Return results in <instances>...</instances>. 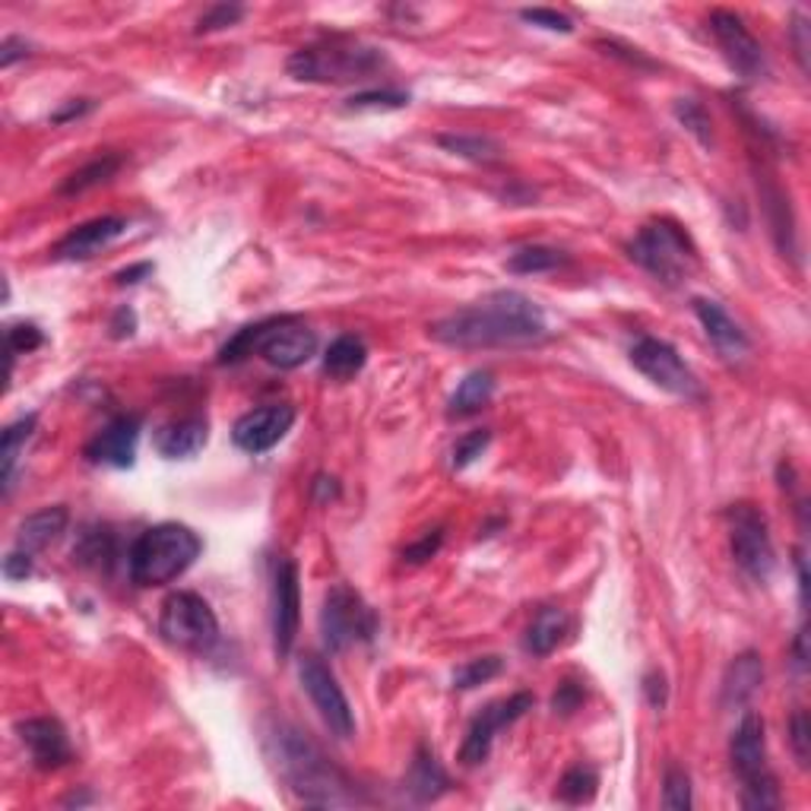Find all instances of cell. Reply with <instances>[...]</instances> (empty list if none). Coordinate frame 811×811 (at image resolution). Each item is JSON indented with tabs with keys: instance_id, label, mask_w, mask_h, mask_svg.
<instances>
[{
	"instance_id": "cell-5",
	"label": "cell",
	"mask_w": 811,
	"mask_h": 811,
	"mask_svg": "<svg viewBox=\"0 0 811 811\" xmlns=\"http://www.w3.org/2000/svg\"><path fill=\"white\" fill-rule=\"evenodd\" d=\"M729 761L742 783V805L748 811L780 809V790L777 777L768 768V739H764V720L758 713H746L742 723L736 726L729 742Z\"/></svg>"
},
{
	"instance_id": "cell-9",
	"label": "cell",
	"mask_w": 811,
	"mask_h": 811,
	"mask_svg": "<svg viewBox=\"0 0 811 811\" xmlns=\"http://www.w3.org/2000/svg\"><path fill=\"white\" fill-rule=\"evenodd\" d=\"M321 635L330 653H343L377 635V615L349 584H333L321 609Z\"/></svg>"
},
{
	"instance_id": "cell-27",
	"label": "cell",
	"mask_w": 811,
	"mask_h": 811,
	"mask_svg": "<svg viewBox=\"0 0 811 811\" xmlns=\"http://www.w3.org/2000/svg\"><path fill=\"white\" fill-rule=\"evenodd\" d=\"M495 396V377L488 372H473L460 381V387L450 396V406H447V416L450 418H466L483 413L485 406L491 403Z\"/></svg>"
},
{
	"instance_id": "cell-19",
	"label": "cell",
	"mask_w": 811,
	"mask_h": 811,
	"mask_svg": "<svg viewBox=\"0 0 811 811\" xmlns=\"http://www.w3.org/2000/svg\"><path fill=\"white\" fill-rule=\"evenodd\" d=\"M136 444H140V418L121 416L109 422L95 438L87 444L89 463H102L114 469H131L136 463Z\"/></svg>"
},
{
	"instance_id": "cell-12",
	"label": "cell",
	"mask_w": 811,
	"mask_h": 811,
	"mask_svg": "<svg viewBox=\"0 0 811 811\" xmlns=\"http://www.w3.org/2000/svg\"><path fill=\"white\" fill-rule=\"evenodd\" d=\"M298 679L307 698L314 703V710L321 713V720L327 726L336 739H352L355 736V713H352L349 698L343 695L336 676L330 672V666L321 657H302L298 662Z\"/></svg>"
},
{
	"instance_id": "cell-40",
	"label": "cell",
	"mask_w": 811,
	"mask_h": 811,
	"mask_svg": "<svg viewBox=\"0 0 811 811\" xmlns=\"http://www.w3.org/2000/svg\"><path fill=\"white\" fill-rule=\"evenodd\" d=\"M488 440H491V432H485V428H476V432L463 435L454 444V469H466V466H473V463L479 460L485 454V447H488Z\"/></svg>"
},
{
	"instance_id": "cell-37",
	"label": "cell",
	"mask_w": 811,
	"mask_h": 811,
	"mask_svg": "<svg viewBox=\"0 0 811 811\" xmlns=\"http://www.w3.org/2000/svg\"><path fill=\"white\" fill-rule=\"evenodd\" d=\"M676 118L685 124V131L695 133L698 143L710 146L713 143V124H710V114L703 109L698 99H676Z\"/></svg>"
},
{
	"instance_id": "cell-49",
	"label": "cell",
	"mask_w": 811,
	"mask_h": 811,
	"mask_svg": "<svg viewBox=\"0 0 811 811\" xmlns=\"http://www.w3.org/2000/svg\"><path fill=\"white\" fill-rule=\"evenodd\" d=\"M599 48H606V54H612V58H625L628 64L635 67H653V61H647L637 48H625V44L618 42H599Z\"/></svg>"
},
{
	"instance_id": "cell-15",
	"label": "cell",
	"mask_w": 811,
	"mask_h": 811,
	"mask_svg": "<svg viewBox=\"0 0 811 811\" xmlns=\"http://www.w3.org/2000/svg\"><path fill=\"white\" fill-rule=\"evenodd\" d=\"M710 32H713V39L720 44L723 58L736 73H742L746 80H758V77L768 73L764 48L748 32L742 17H736L729 10H713L710 13Z\"/></svg>"
},
{
	"instance_id": "cell-2",
	"label": "cell",
	"mask_w": 811,
	"mask_h": 811,
	"mask_svg": "<svg viewBox=\"0 0 811 811\" xmlns=\"http://www.w3.org/2000/svg\"><path fill=\"white\" fill-rule=\"evenodd\" d=\"M270 751L273 761L283 773V780L298 792L307 805H321V809H346V805H362L365 799L349 783V777L330 761L321 748L307 739L305 732L292 729V726H276L270 732Z\"/></svg>"
},
{
	"instance_id": "cell-46",
	"label": "cell",
	"mask_w": 811,
	"mask_h": 811,
	"mask_svg": "<svg viewBox=\"0 0 811 811\" xmlns=\"http://www.w3.org/2000/svg\"><path fill=\"white\" fill-rule=\"evenodd\" d=\"M32 574V555L22 551V548H13L7 558H3V577L7 580H26Z\"/></svg>"
},
{
	"instance_id": "cell-21",
	"label": "cell",
	"mask_w": 811,
	"mask_h": 811,
	"mask_svg": "<svg viewBox=\"0 0 811 811\" xmlns=\"http://www.w3.org/2000/svg\"><path fill=\"white\" fill-rule=\"evenodd\" d=\"M210 440V422L203 416H184L175 422H165L155 432V450L165 460H191Z\"/></svg>"
},
{
	"instance_id": "cell-4",
	"label": "cell",
	"mask_w": 811,
	"mask_h": 811,
	"mask_svg": "<svg viewBox=\"0 0 811 811\" xmlns=\"http://www.w3.org/2000/svg\"><path fill=\"white\" fill-rule=\"evenodd\" d=\"M200 536L184 524H155L131 546V580L136 587H165L200 558Z\"/></svg>"
},
{
	"instance_id": "cell-8",
	"label": "cell",
	"mask_w": 811,
	"mask_h": 811,
	"mask_svg": "<svg viewBox=\"0 0 811 811\" xmlns=\"http://www.w3.org/2000/svg\"><path fill=\"white\" fill-rule=\"evenodd\" d=\"M159 635L165 637L172 647L206 653L220 640V618L203 596L191 590H178L162 602Z\"/></svg>"
},
{
	"instance_id": "cell-30",
	"label": "cell",
	"mask_w": 811,
	"mask_h": 811,
	"mask_svg": "<svg viewBox=\"0 0 811 811\" xmlns=\"http://www.w3.org/2000/svg\"><path fill=\"white\" fill-rule=\"evenodd\" d=\"M438 143L447 153L469 159V162H479V165H491V162L501 159V146L495 140H488V136H479V133H440Z\"/></svg>"
},
{
	"instance_id": "cell-53",
	"label": "cell",
	"mask_w": 811,
	"mask_h": 811,
	"mask_svg": "<svg viewBox=\"0 0 811 811\" xmlns=\"http://www.w3.org/2000/svg\"><path fill=\"white\" fill-rule=\"evenodd\" d=\"M153 273V264H136V266H128V270H121L114 280H118V285H133V283H140L143 276H150Z\"/></svg>"
},
{
	"instance_id": "cell-50",
	"label": "cell",
	"mask_w": 811,
	"mask_h": 811,
	"mask_svg": "<svg viewBox=\"0 0 811 811\" xmlns=\"http://www.w3.org/2000/svg\"><path fill=\"white\" fill-rule=\"evenodd\" d=\"M133 330H136L133 311L131 307H121V311L111 317V336H114V339H124V336H133Z\"/></svg>"
},
{
	"instance_id": "cell-43",
	"label": "cell",
	"mask_w": 811,
	"mask_h": 811,
	"mask_svg": "<svg viewBox=\"0 0 811 811\" xmlns=\"http://www.w3.org/2000/svg\"><path fill=\"white\" fill-rule=\"evenodd\" d=\"M520 20L533 22V26H539V29H548V32H561V36L574 32V22H570L565 13L548 10V7H529V10H520Z\"/></svg>"
},
{
	"instance_id": "cell-6",
	"label": "cell",
	"mask_w": 811,
	"mask_h": 811,
	"mask_svg": "<svg viewBox=\"0 0 811 811\" xmlns=\"http://www.w3.org/2000/svg\"><path fill=\"white\" fill-rule=\"evenodd\" d=\"M387 58L368 44H307L288 58V73L302 83H352L368 80Z\"/></svg>"
},
{
	"instance_id": "cell-22",
	"label": "cell",
	"mask_w": 811,
	"mask_h": 811,
	"mask_svg": "<svg viewBox=\"0 0 811 811\" xmlns=\"http://www.w3.org/2000/svg\"><path fill=\"white\" fill-rule=\"evenodd\" d=\"M67 524H70V510H67L64 505L42 507V510L29 514V517L20 524L17 548L29 551V555H36V551H42V548H48L51 543H58V539L64 536Z\"/></svg>"
},
{
	"instance_id": "cell-42",
	"label": "cell",
	"mask_w": 811,
	"mask_h": 811,
	"mask_svg": "<svg viewBox=\"0 0 811 811\" xmlns=\"http://www.w3.org/2000/svg\"><path fill=\"white\" fill-rule=\"evenodd\" d=\"M42 343V330L36 327V324H13V327L7 330V352H10V358L13 355H29V352L39 349Z\"/></svg>"
},
{
	"instance_id": "cell-20",
	"label": "cell",
	"mask_w": 811,
	"mask_h": 811,
	"mask_svg": "<svg viewBox=\"0 0 811 811\" xmlns=\"http://www.w3.org/2000/svg\"><path fill=\"white\" fill-rule=\"evenodd\" d=\"M691 307H695V314H698V321H701L707 339L713 343V349L720 352L723 358L736 362V358H742V355L751 349L746 330L729 317V311H726L720 302H713V298H695Z\"/></svg>"
},
{
	"instance_id": "cell-11",
	"label": "cell",
	"mask_w": 811,
	"mask_h": 811,
	"mask_svg": "<svg viewBox=\"0 0 811 811\" xmlns=\"http://www.w3.org/2000/svg\"><path fill=\"white\" fill-rule=\"evenodd\" d=\"M631 365L643 374L659 391L679 396V399H703V387L698 374L685 365L679 349L657 336H640L631 346Z\"/></svg>"
},
{
	"instance_id": "cell-28",
	"label": "cell",
	"mask_w": 811,
	"mask_h": 811,
	"mask_svg": "<svg viewBox=\"0 0 811 811\" xmlns=\"http://www.w3.org/2000/svg\"><path fill=\"white\" fill-rule=\"evenodd\" d=\"M36 425H39V418L26 416L20 422H13V425H7V432L0 438V485H3V495H10V488H13L17 463H20L26 444L36 435Z\"/></svg>"
},
{
	"instance_id": "cell-39",
	"label": "cell",
	"mask_w": 811,
	"mask_h": 811,
	"mask_svg": "<svg viewBox=\"0 0 811 811\" xmlns=\"http://www.w3.org/2000/svg\"><path fill=\"white\" fill-rule=\"evenodd\" d=\"M409 105V95L406 92H394V89H381V92H358L349 99V109L368 111V109H406Z\"/></svg>"
},
{
	"instance_id": "cell-32",
	"label": "cell",
	"mask_w": 811,
	"mask_h": 811,
	"mask_svg": "<svg viewBox=\"0 0 811 811\" xmlns=\"http://www.w3.org/2000/svg\"><path fill=\"white\" fill-rule=\"evenodd\" d=\"M565 254L555 251V247H543V244H533V247H520L507 257V270L517 273V276H536V273H551L558 266H565Z\"/></svg>"
},
{
	"instance_id": "cell-41",
	"label": "cell",
	"mask_w": 811,
	"mask_h": 811,
	"mask_svg": "<svg viewBox=\"0 0 811 811\" xmlns=\"http://www.w3.org/2000/svg\"><path fill=\"white\" fill-rule=\"evenodd\" d=\"M790 746H792V754H795V761H799L802 768H809V761H811V723H809V713H805V710H795V713H792Z\"/></svg>"
},
{
	"instance_id": "cell-52",
	"label": "cell",
	"mask_w": 811,
	"mask_h": 811,
	"mask_svg": "<svg viewBox=\"0 0 811 811\" xmlns=\"http://www.w3.org/2000/svg\"><path fill=\"white\" fill-rule=\"evenodd\" d=\"M87 111H92V102H89V99H73L67 109L54 111L51 121H54V124H67V121H73V118H83Z\"/></svg>"
},
{
	"instance_id": "cell-26",
	"label": "cell",
	"mask_w": 811,
	"mask_h": 811,
	"mask_svg": "<svg viewBox=\"0 0 811 811\" xmlns=\"http://www.w3.org/2000/svg\"><path fill=\"white\" fill-rule=\"evenodd\" d=\"M365 362H368V346L358 336H352V333L336 336L327 346V352H324V372L333 381H349V377H355L365 368Z\"/></svg>"
},
{
	"instance_id": "cell-33",
	"label": "cell",
	"mask_w": 811,
	"mask_h": 811,
	"mask_svg": "<svg viewBox=\"0 0 811 811\" xmlns=\"http://www.w3.org/2000/svg\"><path fill=\"white\" fill-rule=\"evenodd\" d=\"M596 787H599V773L590 768V764H574V768L565 770V777L558 780V799L565 805H584V802H592L596 795Z\"/></svg>"
},
{
	"instance_id": "cell-31",
	"label": "cell",
	"mask_w": 811,
	"mask_h": 811,
	"mask_svg": "<svg viewBox=\"0 0 811 811\" xmlns=\"http://www.w3.org/2000/svg\"><path fill=\"white\" fill-rule=\"evenodd\" d=\"M121 162H124V159L114 153H105V155H99V159H92L89 165L77 169L73 175L67 178L64 184H61V194H64V197H73V194H83V191H89V187L105 184V181L114 178V172L121 169Z\"/></svg>"
},
{
	"instance_id": "cell-44",
	"label": "cell",
	"mask_w": 811,
	"mask_h": 811,
	"mask_svg": "<svg viewBox=\"0 0 811 811\" xmlns=\"http://www.w3.org/2000/svg\"><path fill=\"white\" fill-rule=\"evenodd\" d=\"M580 703H584V685H577V681H561L558 691H555V698H551V710L561 713V717H570Z\"/></svg>"
},
{
	"instance_id": "cell-13",
	"label": "cell",
	"mask_w": 811,
	"mask_h": 811,
	"mask_svg": "<svg viewBox=\"0 0 811 811\" xmlns=\"http://www.w3.org/2000/svg\"><path fill=\"white\" fill-rule=\"evenodd\" d=\"M529 707H533V695H529V691H517V695H510L505 701L488 703L483 713L469 723L466 739H463L460 751H457L463 768H479V764H485L488 754H491L495 736H498L505 726L517 723Z\"/></svg>"
},
{
	"instance_id": "cell-14",
	"label": "cell",
	"mask_w": 811,
	"mask_h": 811,
	"mask_svg": "<svg viewBox=\"0 0 811 811\" xmlns=\"http://www.w3.org/2000/svg\"><path fill=\"white\" fill-rule=\"evenodd\" d=\"M302 621V584L292 558H280L273 568V650L285 659L295 647Z\"/></svg>"
},
{
	"instance_id": "cell-10",
	"label": "cell",
	"mask_w": 811,
	"mask_h": 811,
	"mask_svg": "<svg viewBox=\"0 0 811 811\" xmlns=\"http://www.w3.org/2000/svg\"><path fill=\"white\" fill-rule=\"evenodd\" d=\"M726 520H729V548L736 565L758 584L770 580V574L777 568V555H773L764 514L754 505H732Z\"/></svg>"
},
{
	"instance_id": "cell-47",
	"label": "cell",
	"mask_w": 811,
	"mask_h": 811,
	"mask_svg": "<svg viewBox=\"0 0 811 811\" xmlns=\"http://www.w3.org/2000/svg\"><path fill=\"white\" fill-rule=\"evenodd\" d=\"M643 695H647V701L653 703L657 710H662V707H666V698H669L666 676H662V672H650V676L643 679Z\"/></svg>"
},
{
	"instance_id": "cell-48",
	"label": "cell",
	"mask_w": 811,
	"mask_h": 811,
	"mask_svg": "<svg viewBox=\"0 0 811 811\" xmlns=\"http://www.w3.org/2000/svg\"><path fill=\"white\" fill-rule=\"evenodd\" d=\"M29 54V44L22 42V39H17V36H10V39H3V44H0V67L7 70V67H13L17 61H22Z\"/></svg>"
},
{
	"instance_id": "cell-25",
	"label": "cell",
	"mask_w": 811,
	"mask_h": 811,
	"mask_svg": "<svg viewBox=\"0 0 811 811\" xmlns=\"http://www.w3.org/2000/svg\"><path fill=\"white\" fill-rule=\"evenodd\" d=\"M570 628V618L565 609H555V606H546V609H539L536 618H533V625L527 628V650L533 657H548L565 635H568Z\"/></svg>"
},
{
	"instance_id": "cell-1",
	"label": "cell",
	"mask_w": 811,
	"mask_h": 811,
	"mask_svg": "<svg viewBox=\"0 0 811 811\" xmlns=\"http://www.w3.org/2000/svg\"><path fill=\"white\" fill-rule=\"evenodd\" d=\"M432 339L450 349H527L548 336L543 307L524 292H491L483 302L435 321Z\"/></svg>"
},
{
	"instance_id": "cell-16",
	"label": "cell",
	"mask_w": 811,
	"mask_h": 811,
	"mask_svg": "<svg viewBox=\"0 0 811 811\" xmlns=\"http://www.w3.org/2000/svg\"><path fill=\"white\" fill-rule=\"evenodd\" d=\"M295 425V409L288 403H273V406H261L244 413L235 428H232V440L244 454H266L273 450L280 440L288 435V428Z\"/></svg>"
},
{
	"instance_id": "cell-7",
	"label": "cell",
	"mask_w": 811,
	"mask_h": 811,
	"mask_svg": "<svg viewBox=\"0 0 811 811\" xmlns=\"http://www.w3.org/2000/svg\"><path fill=\"white\" fill-rule=\"evenodd\" d=\"M628 254L635 264L643 266L650 276H657L659 283L666 285L685 283L698 266V247L676 222L669 220L643 225L635 235V242L628 244Z\"/></svg>"
},
{
	"instance_id": "cell-35",
	"label": "cell",
	"mask_w": 811,
	"mask_h": 811,
	"mask_svg": "<svg viewBox=\"0 0 811 811\" xmlns=\"http://www.w3.org/2000/svg\"><path fill=\"white\" fill-rule=\"evenodd\" d=\"M111 555H114L111 551V533L105 527L87 529L83 539H80V546L73 548V558L80 565H89V568H109Z\"/></svg>"
},
{
	"instance_id": "cell-34",
	"label": "cell",
	"mask_w": 811,
	"mask_h": 811,
	"mask_svg": "<svg viewBox=\"0 0 811 811\" xmlns=\"http://www.w3.org/2000/svg\"><path fill=\"white\" fill-rule=\"evenodd\" d=\"M505 672V659L501 657H479V659H469V662H463L454 669V688H460V691H473V688H479L485 681L498 679Z\"/></svg>"
},
{
	"instance_id": "cell-24",
	"label": "cell",
	"mask_w": 811,
	"mask_h": 811,
	"mask_svg": "<svg viewBox=\"0 0 811 811\" xmlns=\"http://www.w3.org/2000/svg\"><path fill=\"white\" fill-rule=\"evenodd\" d=\"M447 787H450V780H447V773H444V768L438 764L435 751L425 746L418 748L413 764H409V777H406V790H409V795H413L416 802H435L440 792H447Z\"/></svg>"
},
{
	"instance_id": "cell-3",
	"label": "cell",
	"mask_w": 811,
	"mask_h": 811,
	"mask_svg": "<svg viewBox=\"0 0 811 811\" xmlns=\"http://www.w3.org/2000/svg\"><path fill=\"white\" fill-rule=\"evenodd\" d=\"M254 352L264 355L273 368L292 372V368H302L305 362L314 358L317 336H314V330L298 324L295 317H270V321L239 330L220 349V365H235Z\"/></svg>"
},
{
	"instance_id": "cell-36",
	"label": "cell",
	"mask_w": 811,
	"mask_h": 811,
	"mask_svg": "<svg viewBox=\"0 0 811 811\" xmlns=\"http://www.w3.org/2000/svg\"><path fill=\"white\" fill-rule=\"evenodd\" d=\"M662 809L669 811L691 809V777H688L679 764H669V768H666V777H662Z\"/></svg>"
},
{
	"instance_id": "cell-29",
	"label": "cell",
	"mask_w": 811,
	"mask_h": 811,
	"mask_svg": "<svg viewBox=\"0 0 811 811\" xmlns=\"http://www.w3.org/2000/svg\"><path fill=\"white\" fill-rule=\"evenodd\" d=\"M761 200L768 206V222L773 239H777V247L783 251V257H795V225H792L790 200L783 197V191L777 184H764Z\"/></svg>"
},
{
	"instance_id": "cell-38",
	"label": "cell",
	"mask_w": 811,
	"mask_h": 811,
	"mask_svg": "<svg viewBox=\"0 0 811 811\" xmlns=\"http://www.w3.org/2000/svg\"><path fill=\"white\" fill-rule=\"evenodd\" d=\"M242 17H244L242 3H216V7H210V10L197 20V36L220 32V29H232V26L242 22Z\"/></svg>"
},
{
	"instance_id": "cell-45",
	"label": "cell",
	"mask_w": 811,
	"mask_h": 811,
	"mask_svg": "<svg viewBox=\"0 0 811 811\" xmlns=\"http://www.w3.org/2000/svg\"><path fill=\"white\" fill-rule=\"evenodd\" d=\"M440 539H444V533H440V529H432L428 536H422V543L406 548V551H403V558H406L409 565H422V561H428V558L438 551Z\"/></svg>"
},
{
	"instance_id": "cell-23",
	"label": "cell",
	"mask_w": 811,
	"mask_h": 811,
	"mask_svg": "<svg viewBox=\"0 0 811 811\" xmlns=\"http://www.w3.org/2000/svg\"><path fill=\"white\" fill-rule=\"evenodd\" d=\"M761 681H764V662H761V657L754 650L739 653V657L729 662V669H726L723 703L726 707H746L758 695Z\"/></svg>"
},
{
	"instance_id": "cell-18",
	"label": "cell",
	"mask_w": 811,
	"mask_h": 811,
	"mask_svg": "<svg viewBox=\"0 0 811 811\" xmlns=\"http://www.w3.org/2000/svg\"><path fill=\"white\" fill-rule=\"evenodd\" d=\"M124 232H128V222L121 220V216H102V220L83 222V225L70 229L64 239L54 244L51 257H54V261H64V264L89 261V257L102 254L109 244L118 242Z\"/></svg>"
},
{
	"instance_id": "cell-54",
	"label": "cell",
	"mask_w": 811,
	"mask_h": 811,
	"mask_svg": "<svg viewBox=\"0 0 811 811\" xmlns=\"http://www.w3.org/2000/svg\"><path fill=\"white\" fill-rule=\"evenodd\" d=\"M314 495H317V501H330V498L339 495V485H336V479H330V476H317L314 479Z\"/></svg>"
},
{
	"instance_id": "cell-17",
	"label": "cell",
	"mask_w": 811,
	"mask_h": 811,
	"mask_svg": "<svg viewBox=\"0 0 811 811\" xmlns=\"http://www.w3.org/2000/svg\"><path fill=\"white\" fill-rule=\"evenodd\" d=\"M17 736L39 770H58L70 764L73 751L67 742V729L51 717H29L17 723Z\"/></svg>"
},
{
	"instance_id": "cell-51",
	"label": "cell",
	"mask_w": 811,
	"mask_h": 811,
	"mask_svg": "<svg viewBox=\"0 0 811 811\" xmlns=\"http://www.w3.org/2000/svg\"><path fill=\"white\" fill-rule=\"evenodd\" d=\"M805 32H809L805 20H802V17H795L792 36H795V54H799V61H802V70H809V39H805Z\"/></svg>"
},
{
	"instance_id": "cell-55",
	"label": "cell",
	"mask_w": 811,
	"mask_h": 811,
	"mask_svg": "<svg viewBox=\"0 0 811 811\" xmlns=\"http://www.w3.org/2000/svg\"><path fill=\"white\" fill-rule=\"evenodd\" d=\"M795 666L799 669H805L809 666V650H805V628L799 631V637H795Z\"/></svg>"
}]
</instances>
